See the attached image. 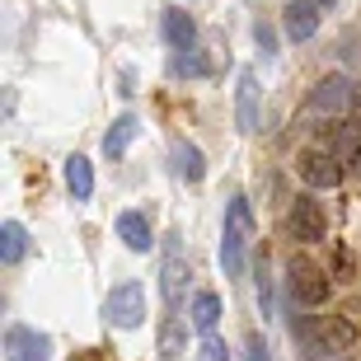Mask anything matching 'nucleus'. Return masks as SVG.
I'll list each match as a JSON object with an SVG mask.
<instances>
[{
	"label": "nucleus",
	"instance_id": "1",
	"mask_svg": "<svg viewBox=\"0 0 361 361\" xmlns=\"http://www.w3.org/2000/svg\"><path fill=\"white\" fill-rule=\"evenodd\" d=\"M295 343L305 361H334L348 357V348L357 343V329L348 319H295Z\"/></svg>",
	"mask_w": 361,
	"mask_h": 361
},
{
	"label": "nucleus",
	"instance_id": "18",
	"mask_svg": "<svg viewBox=\"0 0 361 361\" xmlns=\"http://www.w3.org/2000/svg\"><path fill=\"white\" fill-rule=\"evenodd\" d=\"M136 132H141V127H136V118H132V113H122V118L108 127V136H104V155H113V160H118L122 150L136 141Z\"/></svg>",
	"mask_w": 361,
	"mask_h": 361
},
{
	"label": "nucleus",
	"instance_id": "8",
	"mask_svg": "<svg viewBox=\"0 0 361 361\" xmlns=\"http://www.w3.org/2000/svg\"><path fill=\"white\" fill-rule=\"evenodd\" d=\"M295 169H300V178H305L310 188H338V183H343V174H348L329 150H300Z\"/></svg>",
	"mask_w": 361,
	"mask_h": 361
},
{
	"label": "nucleus",
	"instance_id": "15",
	"mask_svg": "<svg viewBox=\"0 0 361 361\" xmlns=\"http://www.w3.org/2000/svg\"><path fill=\"white\" fill-rule=\"evenodd\" d=\"M66 188L75 202H90L94 197V164L85 160V155H71L66 160Z\"/></svg>",
	"mask_w": 361,
	"mask_h": 361
},
{
	"label": "nucleus",
	"instance_id": "13",
	"mask_svg": "<svg viewBox=\"0 0 361 361\" xmlns=\"http://www.w3.org/2000/svg\"><path fill=\"white\" fill-rule=\"evenodd\" d=\"M118 240L127 244L132 254H150V244H155V235H150V216L122 212V216H118Z\"/></svg>",
	"mask_w": 361,
	"mask_h": 361
},
{
	"label": "nucleus",
	"instance_id": "10",
	"mask_svg": "<svg viewBox=\"0 0 361 361\" xmlns=\"http://www.w3.org/2000/svg\"><path fill=\"white\" fill-rule=\"evenodd\" d=\"M281 24H286V38L291 42H310L319 33V5L314 0H291L281 10Z\"/></svg>",
	"mask_w": 361,
	"mask_h": 361
},
{
	"label": "nucleus",
	"instance_id": "3",
	"mask_svg": "<svg viewBox=\"0 0 361 361\" xmlns=\"http://www.w3.org/2000/svg\"><path fill=\"white\" fill-rule=\"evenodd\" d=\"M104 319L118 324V329H141V319H146V286L141 281H118L104 300Z\"/></svg>",
	"mask_w": 361,
	"mask_h": 361
},
{
	"label": "nucleus",
	"instance_id": "4",
	"mask_svg": "<svg viewBox=\"0 0 361 361\" xmlns=\"http://www.w3.org/2000/svg\"><path fill=\"white\" fill-rule=\"evenodd\" d=\"M357 104V85L348 75H324L314 90H310V113H324V118H343Z\"/></svg>",
	"mask_w": 361,
	"mask_h": 361
},
{
	"label": "nucleus",
	"instance_id": "7",
	"mask_svg": "<svg viewBox=\"0 0 361 361\" xmlns=\"http://www.w3.org/2000/svg\"><path fill=\"white\" fill-rule=\"evenodd\" d=\"M5 357L10 361H52V338L28 329V324H10L5 329Z\"/></svg>",
	"mask_w": 361,
	"mask_h": 361
},
{
	"label": "nucleus",
	"instance_id": "11",
	"mask_svg": "<svg viewBox=\"0 0 361 361\" xmlns=\"http://www.w3.org/2000/svg\"><path fill=\"white\" fill-rule=\"evenodd\" d=\"M235 127L258 132V75L254 71H240V85H235Z\"/></svg>",
	"mask_w": 361,
	"mask_h": 361
},
{
	"label": "nucleus",
	"instance_id": "26",
	"mask_svg": "<svg viewBox=\"0 0 361 361\" xmlns=\"http://www.w3.org/2000/svg\"><path fill=\"white\" fill-rule=\"evenodd\" d=\"M334 272H338V281L352 272V254H348V249H338V254H334Z\"/></svg>",
	"mask_w": 361,
	"mask_h": 361
},
{
	"label": "nucleus",
	"instance_id": "12",
	"mask_svg": "<svg viewBox=\"0 0 361 361\" xmlns=\"http://www.w3.org/2000/svg\"><path fill=\"white\" fill-rule=\"evenodd\" d=\"M160 33L164 42L174 47V52H192V42H197V19L188 10H164L160 14Z\"/></svg>",
	"mask_w": 361,
	"mask_h": 361
},
{
	"label": "nucleus",
	"instance_id": "6",
	"mask_svg": "<svg viewBox=\"0 0 361 361\" xmlns=\"http://www.w3.org/2000/svg\"><path fill=\"white\" fill-rule=\"evenodd\" d=\"M183 286H188V263H183V249H178V235H169L164 240V263H160V295L169 305V314L183 300Z\"/></svg>",
	"mask_w": 361,
	"mask_h": 361
},
{
	"label": "nucleus",
	"instance_id": "23",
	"mask_svg": "<svg viewBox=\"0 0 361 361\" xmlns=\"http://www.w3.org/2000/svg\"><path fill=\"white\" fill-rule=\"evenodd\" d=\"M258 305H263V314H272V281H268V258H258Z\"/></svg>",
	"mask_w": 361,
	"mask_h": 361
},
{
	"label": "nucleus",
	"instance_id": "14",
	"mask_svg": "<svg viewBox=\"0 0 361 361\" xmlns=\"http://www.w3.org/2000/svg\"><path fill=\"white\" fill-rule=\"evenodd\" d=\"M174 174L188 178V183H202L207 178V160H202V150L192 141H174Z\"/></svg>",
	"mask_w": 361,
	"mask_h": 361
},
{
	"label": "nucleus",
	"instance_id": "20",
	"mask_svg": "<svg viewBox=\"0 0 361 361\" xmlns=\"http://www.w3.org/2000/svg\"><path fill=\"white\" fill-rule=\"evenodd\" d=\"M183 348H188L183 324H178L174 314H164V324H160V357L164 361H178V357H183Z\"/></svg>",
	"mask_w": 361,
	"mask_h": 361
},
{
	"label": "nucleus",
	"instance_id": "21",
	"mask_svg": "<svg viewBox=\"0 0 361 361\" xmlns=\"http://www.w3.org/2000/svg\"><path fill=\"white\" fill-rule=\"evenodd\" d=\"M169 71H174L178 80H183V75H207V61H202L197 52H174V61H169Z\"/></svg>",
	"mask_w": 361,
	"mask_h": 361
},
{
	"label": "nucleus",
	"instance_id": "19",
	"mask_svg": "<svg viewBox=\"0 0 361 361\" xmlns=\"http://www.w3.org/2000/svg\"><path fill=\"white\" fill-rule=\"evenodd\" d=\"M216 324H221V295L216 291H197V300H192V329H202V334L212 338Z\"/></svg>",
	"mask_w": 361,
	"mask_h": 361
},
{
	"label": "nucleus",
	"instance_id": "17",
	"mask_svg": "<svg viewBox=\"0 0 361 361\" xmlns=\"http://www.w3.org/2000/svg\"><path fill=\"white\" fill-rule=\"evenodd\" d=\"M329 155H334V160L343 164V169H348V164H361V150H357V127H352V122H338V127H334Z\"/></svg>",
	"mask_w": 361,
	"mask_h": 361
},
{
	"label": "nucleus",
	"instance_id": "16",
	"mask_svg": "<svg viewBox=\"0 0 361 361\" xmlns=\"http://www.w3.org/2000/svg\"><path fill=\"white\" fill-rule=\"evenodd\" d=\"M24 254H28V230L19 226V221H5L0 226V263H24Z\"/></svg>",
	"mask_w": 361,
	"mask_h": 361
},
{
	"label": "nucleus",
	"instance_id": "28",
	"mask_svg": "<svg viewBox=\"0 0 361 361\" xmlns=\"http://www.w3.org/2000/svg\"><path fill=\"white\" fill-rule=\"evenodd\" d=\"M334 361H357V357H352V352H348V357H334Z\"/></svg>",
	"mask_w": 361,
	"mask_h": 361
},
{
	"label": "nucleus",
	"instance_id": "2",
	"mask_svg": "<svg viewBox=\"0 0 361 361\" xmlns=\"http://www.w3.org/2000/svg\"><path fill=\"white\" fill-rule=\"evenodd\" d=\"M249 240H254V212H249V197H230L226 230H221V263H226V277H244Z\"/></svg>",
	"mask_w": 361,
	"mask_h": 361
},
{
	"label": "nucleus",
	"instance_id": "25",
	"mask_svg": "<svg viewBox=\"0 0 361 361\" xmlns=\"http://www.w3.org/2000/svg\"><path fill=\"white\" fill-rule=\"evenodd\" d=\"M244 352H249V361H268V343H263L258 334H249V338H244Z\"/></svg>",
	"mask_w": 361,
	"mask_h": 361
},
{
	"label": "nucleus",
	"instance_id": "22",
	"mask_svg": "<svg viewBox=\"0 0 361 361\" xmlns=\"http://www.w3.org/2000/svg\"><path fill=\"white\" fill-rule=\"evenodd\" d=\"M197 361H230V348L221 343V338H202V348H197Z\"/></svg>",
	"mask_w": 361,
	"mask_h": 361
},
{
	"label": "nucleus",
	"instance_id": "27",
	"mask_svg": "<svg viewBox=\"0 0 361 361\" xmlns=\"http://www.w3.org/2000/svg\"><path fill=\"white\" fill-rule=\"evenodd\" d=\"M314 5H319V10H329V5H338V0H314Z\"/></svg>",
	"mask_w": 361,
	"mask_h": 361
},
{
	"label": "nucleus",
	"instance_id": "5",
	"mask_svg": "<svg viewBox=\"0 0 361 361\" xmlns=\"http://www.w3.org/2000/svg\"><path fill=\"white\" fill-rule=\"evenodd\" d=\"M286 277H291L286 286H291V300H295V305H324V300H329V291H334V281L324 277L314 263H300V258L291 263V272H286Z\"/></svg>",
	"mask_w": 361,
	"mask_h": 361
},
{
	"label": "nucleus",
	"instance_id": "9",
	"mask_svg": "<svg viewBox=\"0 0 361 361\" xmlns=\"http://www.w3.org/2000/svg\"><path fill=\"white\" fill-rule=\"evenodd\" d=\"M286 226H291V235L300 244H319L324 230H329V221H324V212H319V202H314V197H295Z\"/></svg>",
	"mask_w": 361,
	"mask_h": 361
},
{
	"label": "nucleus",
	"instance_id": "24",
	"mask_svg": "<svg viewBox=\"0 0 361 361\" xmlns=\"http://www.w3.org/2000/svg\"><path fill=\"white\" fill-rule=\"evenodd\" d=\"M254 38H258V47H263V56H277V33H272V24H263V19H258V24H254Z\"/></svg>",
	"mask_w": 361,
	"mask_h": 361
}]
</instances>
